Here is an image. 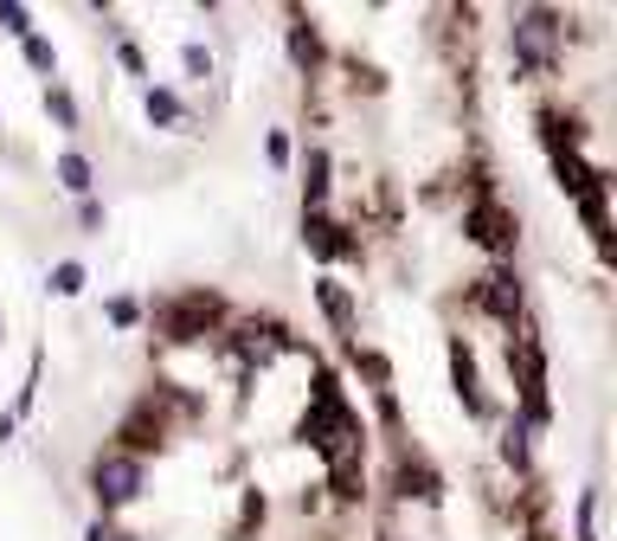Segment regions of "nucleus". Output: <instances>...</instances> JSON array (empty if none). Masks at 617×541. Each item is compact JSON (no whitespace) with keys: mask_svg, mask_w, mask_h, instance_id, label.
I'll return each instance as SVG.
<instances>
[{"mask_svg":"<svg viewBox=\"0 0 617 541\" xmlns=\"http://www.w3.org/2000/svg\"><path fill=\"white\" fill-rule=\"evenodd\" d=\"M0 26L20 39H33V26H26V7H13V0H0Z\"/></svg>","mask_w":617,"mask_h":541,"instance_id":"4468645a","label":"nucleus"},{"mask_svg":"<svg viewBox=\"0 0 617 541\" xmlns=\"http://www.w3.org/2000/svg\"><path fill=\"white\" fill-rule=\"evenodd\" d=\"M26 65H33V72H52V45H45V39H26Z\"/></svg>","mask_w":617,"mask_h":541,"instance_id":"f3484780","label":"nucleus"},{"mask_svg":"<svg viewBox=\"0 0 617 541\" xmlns=\"http://www.w3.org/2000/svg\"><path fill=\"white\" fill-rule=\"evenodd\" d=\"M302 238H309L322 258H348V252H354V238L334 226V220H322V213H309V220H302Z\"/></svg>","mask_w":617,"mask_h":541,"instance_id":"39448f33","label":"nucleus"},{"mask_svg":"<svg viewBox=\"0 0 617 541\" xmlns=\"http://www.w3.org/2000/svg\"><path fill=\"white\" fill-rule=\"evenodd\" d=\"M509 458H514V464L528 458V425H521V420L509 425Z\"/></svg>","mask_w":617,"mask_h":541,"instance_id":"a211bd4d","label":"nucleus"},{"mask_svg":"<svg viewBox=\"0 0 617 541\" xmlns=\"http://www.w3.org/2000/svg\"><path fill=\"white\" fill-rule=\"evenodd\" d=\"M52 290H58V297H77V290H84V265H58L52 270Z\"/></svg>","mask_w":617,"mask_h":541,"instance_id":"ddd939ff","label":"nucleus"},{"mask_svg":"<svg viewBox=\"0 0 617 541\" xmlns=\"http://www.w3.org/2000/svg\"><path fill=\"white\" fill-rule=\"evenodd\" d=\"M58 181L72 193H91V161H84V155H65V161H58Z\"/></svg>","mask_w":617,"mask_h":541,"instance_id":"9d476101","label":"nucleus"},{"mask_svg":"<svg viewBox=\"0 0 617 541\" xmlns=\"http://www.w3.org/2000/svg\"><path fill=\"white\" fill-rule=\"evenodd\" d=\"M553 39H560V20H553V13H521V20H514V65H521V72H546V65H553Z\"/></svg>","mask_w":617,"mask_h":541,"instance_id":"f03ea898","label":"nucleus"},{"mask_svg":"<svg viewBox=\"0 0 617 541\" xmlns=\"http://www.w3.org/2000/svg\"><path fill=\"white\" fill-rule=\"evenodd\" d=\"M91 490L104 509H123V502L142 497V458H129V452H104V458L91 464Z\"/></svg>","mask_w":617,"mask_h":541,"instance_id":"f257e3e1","label":"nucleus"},{"mask_svg":"<svg viewBox=\"0 0 617 541\" xmlns=\"http://www.w3.org/2000/svg\"><path fill=\"white\" fill-rule=\"evenodd\" d=\"M316 297H322V309H328V316H334V322H341V329L354 322V297H348V290H341L334 277H322V284H316Z\"/></svg>","mask_w":617,"mask_h":541,"instance_id":"0eeeda50","label":"nucleus"},{"mask_svg":"<svg viewBox=\"0 0 617 541\" xmlns=\"http://www.w3.org/2000/svg\"><path fill=\"white\" fill-rule=\"evenodd\" d=\"M148 116H155V123H181V97H174L168 84H148Z\"/></svg>","mask_w":617,"mask_h":541,"instance_id":"6e6552de","label":"nucleus"},{"mask_svg":"<svg viewBox=\"0 0 617 541\" xmlns=\"http://www.w3.org/2000/svg\"><path fill=\"white\" fill-rule=\"evenodd\" d=\"M334 490H341V497H361V464H354V452L334 458Z\"/></svg>","mask_w":617,"mask_h":541,"instance_id":"9b49d317","label":"nucleus"},{"mask_svg":"<svg viewBox=\"0 0 617 541\" xmlns=\"http://www.w3.org/2000/svg\"><path fill=\"white\" fill-rule=\"evenodd\" d=\"M109 322H136V304H129V297H109Z\"/></svg>","mask_w":617,"mask_h":541,"instance_id":"6ab92c4d","label":"nucleus"},{"mask_svg":"<svg viewBox=\"0 0 617 541\" xmlns=\"http://www.w3.org/2000/svg\"><path fill=\"white\" fill-rule=\"evenodd\" d=\"M476 304L496 309V316H514V309H521V284H514V270H496V277H482Z\"/></svg>","mask_w":617,"mask_h":541,"instance_id":"423d86ee","label":"nucleus"},{"mask_svg":"<svg viewBox=\"0 0 617 541\" xmlns=\"http://www.w3.org/2000/svg\"><path fill=\"white\" fill-rule=\"evenodd\" d=\"M302 193H309V206H322V193H328V155L322 149H309V181H302Z\"/></svg>","mask_w":617,"mask_h":541,"instance_id":"1a4fd4ad","label":"nucleus"},{"mask_svg":"<svg viewBox=\"0 0 617 541\" xmlns=\"http://www.w3.org/2000/svg\"><path fill=\"white\" fill-rule=\"evenodd\" d=\"M45 104H52V116H58L65 129H72V123H77V104H72V97H65V91H45Z\"/></svg>","mask_w":617,"mask_h":541,"instance_id":"2eb2a0df","label":"nucleus"},{"mask_svg":"<svg viewBox=\"0 0 617 541\" xmlns=\"http://www.w3.org/2000/svg\"><path fill=\"white\" fill-rule=\"evenodd\" d=\"M219 316V297H206V290H193V297H181V304L161 309V329H168V342H193V336H206V322Z\"/></svg>","mask_w":617,"mask_h":541,"instance_id":"7ed1b4c3","label":"nucleus"},{"mask_svg":"<svg viewBox=\"0 0 617 541\" xmlns=\"http://www.w3.org/2000/svg\"><path fill=\"white\" fill-rule=\"evenodd\" d=\"M290 52L302 59V65H316V59H322V39L309 33V26H296V33H290Z\"/></svg>","mask_w":617,"mask_h":541,"instance_id":"f8f14e48","label":"nucleus"},{"mask_svg":"<svg viewBox=\"0 0 617 541\" xmlns=\"http://www.w3.org/2000/svg\"><path fill=\"white\" fill-rule=\"evenodd\" d=\"M109 535H116V529H109V522H97V529H91L84 541H109Z\"/></svg>","mask_w":617,"mask_h":541,"instance_id":"aec40b11","label":"nucleus"},{"mask_svg":"<svg viewBox=\"0 0 617 541\" xmlns=\"http://www.w3.org/2000/svg\"><path fill=\"white\" fill-rule=\"evenodd\" d=\"M187 72H193V77H213V52H206V45H187Z\"/></svg>","mask_w":617,"mask_h":541,"instance_id":"dca6fc26","label":"nucleus"},{"mask_svg":"<svg viewBox=\"0 0 617 541\" xmlns=\"http://www.w3.org/2000/svg\"><path fill=\"white\" fill-rule=\"evenodd\" d=\"M464 226H470V238H476V245H489V252H509V245H514V220L496 206V200H476Z\"/></svg>","mask_w":617,"mask_h":541,"instance_id":"20e7f679","label":"nucleus"},{"mask_svg":"<svg viewBox=\"0 0 617 541\" xmlns=\"http://www.w3.org/2000/svg\"><path fill=\"white\" fill-rule=\"evenodd\" d=\"M109 541H142V535H109Z\"/></svg>","mask_w":617,"mask_h":541,"instance_id":"412c9836","label":"nucleus"}]
</instances>
